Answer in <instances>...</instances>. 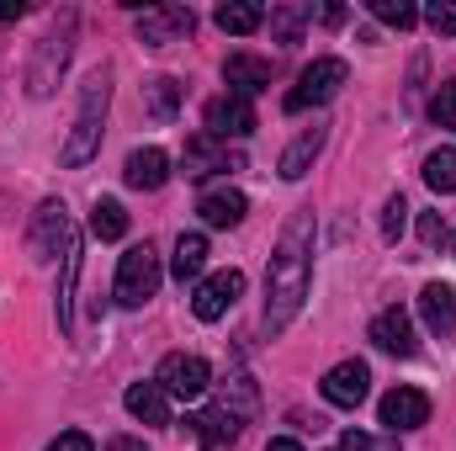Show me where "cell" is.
Returning a JSON list of instances; mask_svg holds the SVG:
<instances>
[{"mask_svg":"<svg viewBox=\"0 0 456 451\" xmlns=\"http://www.w3.org/2000/svg\"><path fill=\"white\" fill-rule=\"evenodd\" d=\"M425 21H430V32H441V37H456V0H436V5L425 11Z\"/></svg>","mask_w":456,"mask_h":451,"instance_id":"33","label":"cell"},{"mask_svg":"<svg viewBox=\"0 0 456 451\" xmlns=\"http://www.w3.org/2000/svg\"><path fill=\"white\" fill-rule=\"evenodd\" d=\"M213 21H218L224 32H233V37H249V32L265 21V11H260L255 0H224V5L213 11Z\"/></svg>","mask_w":456,"mask_h":451,"instance_id":"25","label":"cell"},{"mask_svg":"<svg viewBox=\"0 0 456 451\" xmlns=\"http://www.w3.org/2000/svg\"><path fill=\"white\" fill-rule=\"evenodd\" d=\"M224 80H228V96H260V91H271V64L265 59H255V53H233L224 64Z\"/></svg>","mask_w":456,"mask_h":451,"instance_id":"16","label":"cell"},{"mask_svg":"<svg viewBox=\"0 0 456 451\" xmlns=\"http://www.w3.org/2000/svg\"><path fill=\"white\" fill-rule=\"evenodd\" d=\"M27 250L37 260H64L75 250V224H69V208L64 202H43L32 213V228H27Z\"/></svg>","mask_w":456,"mask_h":451,"instance_id":"5","label":"cell"},{"mask_svg":"<svg viewBox=\"0 0 456 451\" xmlns=\"http://www.w3.org/2000/svg\"><path fill=\"white\" fill-rule=\"evenodd\" d=\"M419 319H425V330L436 340H452L456 335V292L446 282H430L425 292H419Z\"/></svg>","mask_w":456,"mask_h":451,"instance_id":"15","label":"cell"},{"mask_svg":"<svg viewBox=\"0 0 456 451\" xmlns=\"http://www.w3.org/2000/svg\"><path fill=\"white\" fill-rule=\"evenodd\" d=\"M430 117H436L441 127H452V133H456V80H446V86L430 96Z\"/></svg>","mask_w":456,"mask_h":451,"instance_id":"32","label":"cell"},{"mask_svg":"<svg viewBox=\"0 0 456 451\" xmlns=\"http://www.w3.org/2000/svg\"><path fill=\"white\" fill-rule=\"evenodd\" d=\"M107 451H143V441H133V436H112Z\"/></svg>","mask_w":456,"mask_h":451,"instance_id":"37","label":"cell"},{"mask_svg":"<svg viewBox=\"0 0 456 451\" xmlns=\"http://www.w3.org/2000/svg\"><path fill=\"white\" fill-rule=\"evenodd\" d=\"M366 11H371L377 21H387V27H398V32L419 21V11H414L409 0H366Z\"/></svg>","mask_w":456,"mask_h":451,"instance_id":"30","label":"cell"},{"mask_svg":"<svg viewBox=\"0 0 456 451\" xmlns=\"http://www.w3.org/2000/svg\"><path fill=\"white\" fill-rule=\"evenodd\" d=\"M122 404H127V414H133L138 425H170V393H165L159 382H133V388L122 393Z\"/></svg>","mask_w":456,"mask_h":451,"instance_id":"20","label":"cell"},{"mask_svg":"<svg viewBox=\"0 0 456 451\" xmlns=\"http://www.w3.org/2000/svg\"><path fill=\"white\" fill-rule=\"evenodd\" d=\"M21 11H27V5H21V0H0V21H16V16H21Z\"/></svg>","mask_w":456,"mask_h":451,"instance_id":"38","label":"cell"},{"mask_svg":"<svg viewBox=\"0 0 456 451\" xmlns=\"http://www.w3.org/2000/svg\"><path fill=\"white\" fill-rule=\"evenodd\" d=\"M308 16H314L308 5H271V37L292 48V43L303 37V27H308Z\"/></svg>","mask_w":456,"mask_h":451,"instance_id":"27","label":"cell"},{"mask_svg":"<svg viewBox=\"0 0 456 451\" xmlns=\"http://www.w3.org/2000/svg\"><path fill=\"white\" fill-rule=\"evenodd\" d=\"M345 80H350L345 59H314V64L297 75V86L287 91V112H308V107L335 102V96L345 91Z\"/></svg>","mask_w":456,"mask_h":451,"instance_id":"4","label":"cell"},{"mask_svg":"<svg viewBox=\"0 0 456 451\" xmlns=\"http://www.w3.org/2000/svg\"><path fill=\"white\" fill-rule=\"evenodd\" d=\"M366 393H371V366H366V361H340V366L324 372V398H330L335 409L366 404Z\"/></svg>","mask_w":456,"mask_h":451,"instance_id":"10","label":"cell"},{"mask_svg":"<svg viewBox=\"0 0 456 451\" xmlns=\"http://www.w3.org/2000/svg\"><path fill=\"white\" fill-rule=\"evenodd\" d=\"M91 234H96V239H122V234H127V213H122V202L102 197V202L91 208Z\"/></svg>","mask_w":456,"mask_h":451,"instance_id":"28","label":"cell"},{"mask_svg":"<svg viewBox=\"0 0 456 451\" xmlns=\"http://www.w3.org/2000/svg\"><path fill=\"white\" fill-rule=\"evenodd\" d=\"M324 138H330L324 127H308V133H297V138L287 144V154L276 160V176H281V181H303V176L314 170V160L324 154Z\"/></svg>","mask_w":456,"mask_h":451,"instance_id":"17","label":"cell"},{"mask_svg":"<svg viewBox=\"0 0 456 451\" xmlns=\"http://www.w3.org/2000/svg\"><path fill=\"white\" fill-rule=\"evenodd\" d=\"M197 213H202L208 228H239L244 213H249V202H244V192H233V186H213V192H202Z\"/></svg>","mask_w":456,"mask_h":451,"instance_id":"18","label":"cell"},{"mask_svg":"<svg viewBox=\"0 0 456 451\" xmlns=\"http://www.w3.org/2000/svg\"><path fill=\"white\" fill-rule=\"evenodd\" d=\"M107 107H112V75H107V70H96V75L86 80V96H80L75 127H69V138H64V149H59V160H64L69 170H80V165H91V160H96Z\"/></svg>","mask_w":456,"mask_h":451,"instance_id":"2","label":"cell"},{"mask_svg":"<svg viewBox=\"0 0 456 451\" xmlns=\"http://www.w3.org/2000/svg\"><path fill=\"white\" fill-rule=\"evenodd\" d=\"M197 27V11L191 5H149L138 16V43L143 48H170V43H186Z\"/></svg>","mask_w":456,"mask_h":451,"instance_id":"6","label":"cell"},{"mask_svg":"<svg viewBox=\"0 0 456 451\" xmlns=\"http://www.w3.org/2000/svg\"><path fill=\"white\" fill-rule=\"evenodd\" d=\"M419 239H425V250H436V244H446V239H452L446 224H441V213H425V218H419Z\"/></svg>","mask_w":456,"mask_h":451,"instance_id":"34","label":"cell"},{"mask_svg":"<svg viewBox=\"0 0 456 451\" xmlns=\"http://www.w3.org/2000/svg\"><path fill=\"white\" fill-rule=\"evenodd\" d=\"M452 255H456V234H452Z\"/></svg>","mask_w":456,"mask_h":451,"instance_id":"40","label":"cell"},{"mask_svg":"<svg viewBox=\"0 0 456 451\" xmlns=\"http://www.w3.org/2000/svg\"><path fill=\"white\" fill-rule=\"evenodd\" d=\"M202 122H208L202 127L208 138H244V133H255V107L244 96H213Z\"/></svg>","mask_w":456,"mask_h":451,"instance_id":"11","label":"cell"},{"mask_svg":"<svg viewBox=\"0 0 456 451\" xmlns=\"http://www.w3.org/2000/svg\"><path fill=\"white\" fill-rule=\"evenodd\" d=\"M265 451H303V447H297L292 436H276V441H271V447H265Z\"/></svg>","mask_w":456,"mask_h":451,"instance_id":"39","label":"cell"},{"mask_svg":"<svg viewBox=\"0 0 456 451\" xmlns=\"http://www.w3.org/2000/svg\"><path fill=\"white\" fill-rule=\"evenodd\" d=\"M425 186L436 197H452L456 192V149H430L425 154Z\"/></svg>","mask_w":456,"mask_h":451,"instance_id":"26","label":"cell"},{"mask_svg":"<svg viewBox=\"0 0 456 451\" xmlns=\"http://www.w3.org/2000/svg\"><path fill=\"white\" fill-rule=\"evenodd\" d=\"M181 96H186V86H181V80L154 75V80L143 86V112L154 117V122H175V112H181Z\"/></svg>","mask_w":456,"mask_h":451,"instance_id":"21","label":"cell"},{"mask_svg":"<svg viewBox=\"0 0 456 451\" xmlns=\"http://www.w3.org/2000/svg\"><path fill=\"white\" fill-rule=\"evenodd\" d=\"M213 409H218V414H228L233 425H244V420H249V414L260 409V398H255V382H249L244 372H239V377H228V382H224V393H218V404H213Z\"/></svg>","mask_w":456,"mask_h":451,"instance_id":"22","label":"cell"},{"mask_svg":"<svg viewBox=\"0 0 456 451\" xmlns=\"http://www.w3.org/2000/svg\"><path fill=\"white\" fill-rule=\"evenodd\" d=\"M48 451H96V441L86 430H64L59 441H48Z\"/></svg>","mask_w":456,"mask_h":451,"instance_id":"35","label":"cell"},{"mask_svg":"<svg viewBox=\"0 0 456 451\" xmlns=\"http://www.w3.org/2000/svg\"><path fill=\"white\" fill-rule=\"evenodd\" d=\"M159 282H165V271H159V255H154L149 239L133 244V250L117 260V303H122V308H143V303L159 292Z\"/></svg>","mask_w":456,"mask_h":451,"instance_id":"3","label":"cell"},{"mask_svg":"<svg viewBox=\"0 0 456 451\" xmlns=\"http://www.w3.org/2000/svg\"><path fill=\"white\" fill-rule=\"evenodd\" d=\"M170 271H175V282H197V276L208 271V239H202V234H181Z\"/></svg>","mask_w":456,"mask_h":451,"instance_id":"23","label":"cell"},{"mask_svg":"<svg viewBox=\"0 0 456 451\" xmlns=\"http://www.w3.org/2000/svg\"><path fill=\"white\" fill-rule=\"evenodd\" d=\"M239 298H244V271H213L208 282H197V292H191V314H197L202 324H213V319H224Z\"/></svg>","mask_w":456,"mask_h":451,"instance_id":"9","label":"cell"},{"mask_svg":"<svg viewBox=\"0 0 456 451\" xmlns=\"http://www.w3.org/2000/svg\"><path fill=\"white\" fill-rule=\"evenodd\" d=\"M308 282H314V213H297L281 228L265 266V335H281L303 314Z\"/></svg>","mask_w":456,"mask_h":451,"instance_id":"1","label":"cell"},{"mask_svg":"<svg viewBox=\"0 0 456 451\" xmlns=\"http://www.w3.org/2000/svg\"><path fill=\"white\" fill-rule=\"evenodd\" d=\"M340 451H393V447H387V441H371V436H361V430H345Z\"/></svg>","mask_w":456,"mask_h":451,"instance_id":"36","label":"cell"},{"mask_svg":"<svg viewBox=\"0 0 456 451\" xmlns=\"http://www.w3.org/2000/svg\"><path fill=\"white\" fill-rule=\"evenodd\" d=\"M75 276H80V244L64 255V282H59V330L75 324Z\"/></svg>","mask_w":456,"mask_h":451,"instance_id":"29","label":"cell"},{"mask_svg":"<svg viewBox=\"0 0 456 451\" xmlns=\"http://www.w3.org/2000/svg\"><path fill=\"white\" fill-rule=\"evenodd\" d=\"M377 414H382V425H387L393 436H398V430H419V425L430 420V398H425L419 388H393V393H382Z\"/></svg>","mask_w":456,"mask_h":451,"instance_id":"12","label":"cell"},{"mask_svg":"<svg viewBox=\"0 0 456 451\" xmlns=\"http://www.w3.org/2000/svg\"><path fill=\"white\" fill-rule=\"evenodd\" d=\"M69 27H75V16H64V27L37 43L32 70H27V91H32V96H48V91L59 86V75H64V64H69Z\"/></svg>","mask_w":456,"mask_h":451,"instance_id":"7","label":"cell"},{"mask_svg":"<svg viewBox=\"0 0 456 451\" xmlns=\"http://www.w3.org/2000/svg\"><path fill=\"white\" fill-rule=\"evenodd\" d=\"M218 138H208V133H197V138H186V176H213V170H244V154L233 149V154H224V149H213Z\"/></svg>","mask_w":456,"mask_h":451,"instance_id":"19","label":"cell"},{"mask_svg":"<svg viewBox=\"0 0 456 451\" xmlns=\"http://www.w3.org/2000/svg\"><path fill=\"white\" fill-rule=\"evenodd\" d=\"M371 345H377V350H387V356H403V361H409V356L419 350L409 308H382V314L371 319Z\"/></svg>","mask_w":456,"mask_h":451,"instance_id":"13","label":"cell"},{"mask_svg":"<svg viewBox=\"0 0 456 451\" xmlns=\"http://www.w3.org/2000/svg\"><path fill=\"white\" fill-rule=\"evenodd\" d=\"M122 181L133 186V192H159L165 181H170V154L165 149H133L127 154V165H122Z\"/></svg>","mask_w":456,"mask_h":451,"instance_id":"14","label":"cell"},{"mask_svg":"<svg viewBox=\"0 0 456 451\" xmlns=\"http://www.w3.org/2000/svg\"><path fill=\"white\" fill-rule=\"evenodd\" d=\"M154 382H159L170 398H202V393L213 388V366H208L202 356H186V350H175V356H165V361H159Z\"/></svg>","mask_w":456,"mask_h":451,"instance_id":"8","label":"cell"},{"mask_svg":"<svg viewBox=\"0 0 456 451\" xmlns=\"http://www.w3.org/2000/svg\"><path fill=\"white\" fill-rule=\"evenodd\" d=\"M403 224H409V202H403V192H393V197H387V208H382V239H387V244H398Z\"/></svg>","mask_w":456,"mask_h":451,"instance_id":"31","label":"cell"},{"mask_svg":"<svg viewBox=\"0 0 456 451\" xmlns=\"http://www.w3.org/2000/svg\"><path fill=\"white\" fill-rule=\"evenodd\" d=\"M186 430H191V441H197V447H228V441L239 436V425H233L228 414H218V409L191 414V420H186Z\"/></svg>","mask_w":456,"mask_h":451,"instance_id":"24","label":"cell"}]
</instances>
